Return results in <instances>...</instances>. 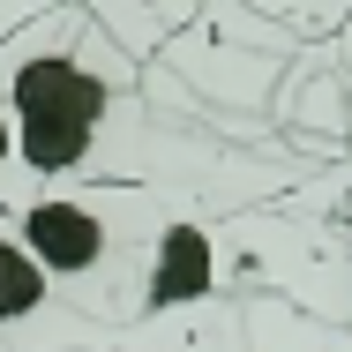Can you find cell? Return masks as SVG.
Wrapping results in <instances>:
<instances>
[{"mask_svg": "<svg viewBox=\"0 0 352 352\" xmlns=\"http://www.w3.org/2000/svg\"><path fill=\"white\" fill-rule=\"evenodd\" d=\"M278 203L307 217V255H300V278L285 292V307L352 338V165H315Z\"/></svg>", "mask_w": 352, "mask_h": 352, "instance_id": "3", "label": "cell"}, {"mask_svg": "<svg viewBox=\"0 0 352 352\" xmlns=\"http://www.w3.org/2000/svg\"><path fill=\"white\" fill-rule=\"evenodd\" d=\"M217 217L180 210L157 240H150V270H142V322L150 315H180L195 300H217Z\"/></svg>", "mask_w": 352, "mask_h": 352, "instance_id": "5", "label": "cell"}, {"mask_svg": "<svg viewBox=\"0 0 352 352\" xmlns=\"http://www.w3.org/2000/svg\"><path fill=\"white\" fill-rule=\"evenodd\" d=\"M15 203V150H8V113H0V210Z\"/></svg>", "mask_w": 352, "mask_h": 352, "instance_id": "9", "label": "cell"}, {"mask_svg": "<svg viewBox=\"0 0 352 352\" xmlns=\"http://www.w3.org/2000/svg\"><path fill=\"white\" fill-rule=\"evenodd\" d=\"M105 352H248V338H240V300L217 292V300H195L180 315H150L135 330H120Z\"/></svg>", "mask_w": 352, "mask_h": 352, "instance_id": "6", "label": "cell"}, {"mask_svg": "<svg viewBox=\"0 0 352 352\" xmlns=\"http://www.w3.org/2000/svg\"><path fill=\"white\" fill-rule=\"evenodd\" d=\"M0 113L15 150V195L30 188H165L232 217L292 195L315 165L270 142H225L195 120H165L82 0L45 8L0 45Z\"/></svg>", "mask_w": 352, "mask_h": 352, "instance_id": "1", "label": "cell"}, {"mask_svg": "<svg viewBox=\"0 0 352 352\" xmlns=\"http://www.w3.org/2000/svg\"><path fill=\"white\" fill-rule=\"evenodd\" d=\"M240 338H248V352H352L345 330H330L285 300H240Z\"/></svg>", "mask_w": 352, "mask_h": 352, "instance_id": "7", "label": "cell"}, {"mask_svg": "<svg viewBox=\"0 0 352 352\" xmlns=\"http://www.w3.org/2000/svg\"><path fill=\"white\" fill-rule=\"evenodd\" d=\"M345 165H352V82H345Z\"/></svg>", "mask_w": 352, "mask_h": 352, "instance_id": "10", "label": "cell"}, {"mask_svg": "<svg viewBox=\"0 0 352 352\" xmlns=\"http://www.w3.org/2000/svg\"><path fill=\"white\" fill-rule=\"evenodd\" d=\"M113 338L82 322L68 300L45 285V270L23 255V240L0 217V352H105Z\"/></svg>", "mask_w": 352, "mask_h": 352, "instance_id": "4", "label": "cell"}, {"mask_svg": "<svg viewBox=\"0 0 352 352\" xmlns=\"http://www.w3.org/2000/svg\"><path fill=\"white\" fill-rule=\"evenodd\" d=\"M180 210H195V203L165 195V188H30L0 217L75 315L98 322L105 338H120L142 322L150 240Z\"/></svg>", "mask_w": 352, "mask_h": 352, "instance_id": "2", "label": "cell"}, {"mask_svg": "<svg viewBox=\"0 0 352 352\" xmlns=\"http://www.w3.org/2000/svg\"><path fill=\"white\" fill-rule=\"evenodd\" d=\"M45 8H60V0H0V45H8V38H15L23 23H38Z\"/></svg>", "mask_w": 352, "mask_h": 352, "instance_id": "8", "label": "cell"}]
</instances>
